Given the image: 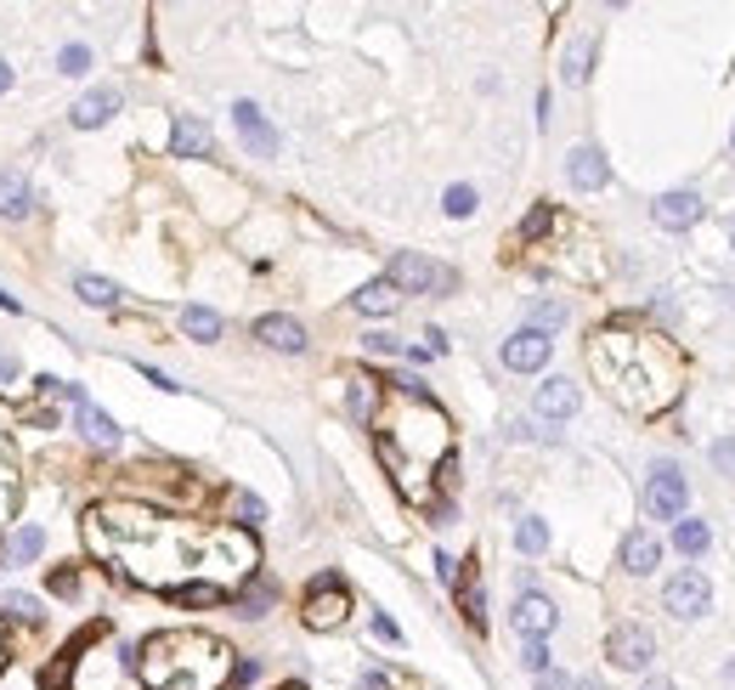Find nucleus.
Returning <instances> with one entry per match:
<instances>
[{"mask_svg":"<svg viewBox=\"0 0 735 690\" xmlns=\"http://www.w3.org/2000/svg\"><path fill=\"white\" fill-rule=\"evenodd\" d=\"M182 328H187L192 340H221V317H215L210 306H187V312H182Z\"/></svg>","mask_w":735,"mask_h":690,"instance_id":"nucleus-28","label":"nucleus"},{"mask_svg":"<svg viewBox=\"0 0 735 690\" xmlns=\"http://www.w3.org/2000/svg\"><path fill=\"white\" fill-rule=\"evenodd\" d=\"M549 356H555V340L538 335V328H515L504 340V369H515V374H538Z\"/></svg>","mask_w":735,"mask_h":690,"instance_id":"nucleus-11","label":"nucleus"},{"mask_svg":"<svg viewBox=\"0 0 735 690\" xmlns=\"http://www.w3.org/2000/svg\"><path fill=\"white\" fill-rule=\"evenodd\" d=\"M57 69L69 74V80H80V74L91 69V46H80V40H74V46H62V51H57Z\"/></svg>","mask_w":735,"mask_h":690,"instance_id":"nucleus-31","label":"nucleus"},{"mask_svg":"<svg viewBox=\"0 0 735 690\" xmlns=\"http://www.w3.org/2000/svg\"><path fill=\"white\" fill-rule=\"evenodd\" d=\"M560 323H565V306H560V301H538V306H532V323H526V328L549 335V328H560Z\"/></svg>","mask_w":735,"mask_h":690,"instance_id":"nucleus-33","label":"nucleus"},{"mask_svg":"<svg viewBox=\"0 0 735 690\" xmlns=\"http://www.w3.org/2000/svg\"><path fill=\"white\" fill-rule=\"evenodd\" d=\"M74 419H80V436H85L91 447H119V424H114L103 408H96V402H80Z\"/></svg>","mask_w":735,"mask_h":690,"instance_id":"nucleus-19","label":"nucleus"},{"mask_svg":"<svg viewBox=\"0 0 735 690\" xmlns=\"http://www.w3.org/2000/svg\"><path fill=\"white\" fill-rule=\"evenodd\" d=\"M7 611L23 617V622H35V617H40V600H35V595H18V588H12V595H7Z\"/></svg>","mask_w":735,"mask_h":690,"instance_id":"nucleus-38","label":"nucleus"},{"mask_svg":"<svg viewBox=\"0 0 735 690\" xmlns=\"http://www.w3.org/2000/svg\"><path fill=\"white\" fill-rule=\"evenodd\" d=\"M46 554V527H18L12 543H7V566H28Z\"/></svg>","mask_w":735,"mask_h":690,"instance_id":"nucleus-24","label":"nucleus"},{"mask_svg":"<svg viewBox=\"0 0 735 690\" xmlns=\"http://www.w3.org/2000/svg\"><path fill=\"white\" fill-rule=\"evenodd\" d=\"M130 668H137V679L148 690H221L238 663H232V651L215 634L171 629L130 651Z\"/></svg>","mask_w":735,"mask_h":690,"instance_id":"nucleus-3","label":"nucleus"},{"mask_svg":"<svg viewBox=\"0 0 735 690\" xmlns=\"http://www.w3.org/2000/svg\"><path fill=\"white\" fill-rule=\"evenodd\" d=\"M447 215H453V221L476 215V187H464V182H458V187H447Z\"/></svg>","mask_w":735,"mask_h":690,"instance_id":"nucleus-35","label":"nucleus"},{"mask_svg":"<svg viewBox=\"0 0 735 690\" xmlns=\"http://www.w3.org/2000/svg\"><path fill=\"white\" fill-rule=\"evenodd\" d=\"M730 238H735V226H730Z\"/></svg>","mask_w":735,"mask_h":690,"instance_id":"nucleus-52","label":"nucleus"},{"mask_svg":"<svg viewBox=\"0 0 735 690\" xmlns=\"http://www.w3.org/2000/svg\"><path fill=\"white\" fill-rule=\"evenodd\" d=\"M51 595L74 600V595H80V572H74V566H57V572H51Z\"/></svg>","mask_w":735,"mask_h":690,"instance_id":"nucleus-37","label":"nucleus"},{"mask_svg":"<svg viewBox=\"0 0 735 690\" xmlns=\"http://www.w3.org/2000/svg\"><path fill=\"white\" fill-rule=\"evenodd\" d=\"M662 606L674 611L679 622L708 617V611H713V583H708V572H696V566L674 572V577H667V588H662Z\"/></svg>","mask_w":735,"mask_h":690,"instance_id":"nucleus-7","label":"nucleus"},{"mask_svg":"<svg viewBox=\"0 0 735 690\" xmlns=\"http://www.w3.org/2000/svg\"><path fill=\"white\" fill-rule=\"evenodd\" d=\"M272 600H278V588L272 583H255L249 595L238 600V617H266V606H272Z\"/></svg>","mask_w":735,"mask_h":690,"instance_id":"nucleus-32","label":"nucleus"},{"mask_svg":"<svg viewBox=\"0 0 735 690\" xmlns=\"http://www.w3.org/2000/svg\"><path fill=\"white\" fill-rule=\"evenodd\" d=\"M351 306H357L362 317H390L396 306H402V294H396L390 278H374V283H362V289L351 294Z\"/></svg>","mask_w":735,"mask_h":690,"instance_id":"nucleus-18","label":"nucleus"},{"mask_svg":"<svg viewBox=\"0 0 735 690\" xmlns=\"http://www.w3.org/2000/svg\"><path fill=\"white\" fill-rule=\"evenodd\" d=\"M346 408H351V419H357V424H374V413H380V385L368 379V374H351Z\"/></svg>","mask_w":735,"mask_h":690,"instance_id":"nucleus-21","label":"nucleus"},{"mask_svg":"<svg viewBox=\"0 0 735 690\" xmlns=\"http://www.w3.org/2000/svg\"><path fill=\"white\" fill-rule=\"evenodd\" d=\"M35 210V192H28V182L18 171H0V215H28Z\"/></svg>","mask_w":735,"mask_h":690,"instance_id":"nucleus-23","label":"nucleus"},{"mask_svg":"<svg viewBox=\"0 0 735 690\" xmlns=\"http://www.w3.org/2000/svg\"><path fill=\"white\" fill-rule=\"evenodd\" d=\"M730 142H735V130H730Z\"/></svg>","mask_w":735,"mask_h":690,"instance_id":"nucleus-53","label":"nucleus"},{"mask_svg":"<svg viewBox=\"0 0 735 690\" xmlns=\"http://www.w3.org/2000/svg\"><path fill=\"white\" fill-rule=\"evenodd\" d=\"M396 397H402V390H396ZM380 458L396 476V487H402V499L424 504L430 499V470L447 458V413L430 397H402L396 402V419L380 431Z\"/></svg>","mask_w":735,"mask_h":690,"instance_id":"nucleus-2","label":"nucleus"},{"mask_svg":"<svg viewBox=\"0 0 735 690\" xmlns=\"http://www.w3.org/2000/svg\"><path fill=\"white\" fill-rule=\"evenodd\" d=\"M171 153H176V159H210V153H215L210 125L198 119V114H176V125H171Z\"/></svg>","mask_w":735,"mask_h":690,"instance_id":"nucleus-14","label":"nucleus"},{"mask_svg":"<svg viewBox=\"0 0 735 690\" xmlns=\"http://www.w3.org/2000/svg\"><path fill=\"white\" fill-rule=\"evenodd\" d=\"M283 690H306V685H283Z\"/></svg>","mask_w":735,"mask_h":690,"instance_id":"nucleus-51","label":"nucleus"},{"mask_svg":"<svg viewBox=\"0 0 735 690\" xmlns=\"http://www.w3.org/2000/svg\"><path fill=\"white\" fill-rule=\"evenodd\" d=\"M119 103H125V96H119L114 85H96L91 96H80V103L69 108V125H74V130H96V125H108V119L119 114Z\"/></svg>","mask_w":735,"mask_h":690,"instance_id":"nucleus-15","label":"nucleus"},{"mask_svg":"<svg viewBox=\"0 0 735 690\" xmlns=\"http://www.w3.org/2000/svg\"><path fill=\"white\" fill-rule=\"evenodd\" d=\"M708 543H713V527H708V521H674V549L679 554H708Z\"/></svg>","mask_w":735,"mask_h":690,"instance_id":"nucleus-27","label":"nucleus"},{"mask_svg":"<svg viewBox=\"0 0 735 690\" xmlns=\"http://www.w3.org/2000/svg\"><path fill=\"white\" fill-rule=\"evenodd\" d=\"M532 413L538 419H572L578 413V385L572 379H544L538 397H532Z\"/></svg>","mask_w":735,"mask_h":690,"instance_id":"nucleus-17","label":"nucleus"},{"mask_svg":"<svg viewBox=\"0 0 735 690\" xmlns=\"http://www.w3.org/2000/svg\"><path fill=\"white\" fill-rule=\"evenodd\" d=\"M346 617H351V588H346V577H334V572L312 577L306 606H300V622H306L312 634H328V629H340Z\"/></svg>","mask_w":735,"mask_h":690,"instance_id":"nucleus-4","label":"nucleus"},{"mask_svg":"<svg viewBox=\"0 0 735 690\" xmlns=\"http://www.w3.org/2000/svg\"><path fill=\"white\" fill-rule=\"evenodd\" d=\"M458 606H464V617H470V629L481 634L487 629V600H481V583H476V561H470V572L458 577Z\"/></svg>","mask_w":735,"mask_h":690,"instance_id":"nucleus-25","label":"nucleus"},{"mask_svg":"<svg viewBox=\"0 0 735 690\" xmlns=\"http://www.w3.org/2000/svg\"><path fill=\"white\" fill-rule=\"evenodd\" d=\"M12 424H18V408L0 397V447H7V431H12Z\"/></svg>","mask_w":735,"mask_h":690,"instance_id":"nucleus-43","label":"nucleus"},{"mask_svg":"<svg viewBox=\"0 0 735 690\" xmlns=\"http://www.w3.org/2000/svg\"><path fill=\"white\" fill-rule=\"evenodd\" d=\"M232 510H238L244 527H260V521H266V504L255 499V492H238V499H232Z\"/></svg>","mask_w":735,"mask_h":690,"instance_id":"nucleus-36","label":"nucleus"},{"mask_svg":"<svg viewBox=\"0 0 735 690\" xmlns=\"http://www.w3.org/2000/svg\"><path fill=\"white\" fill-rule=\"evenodd\" d=\"M645 690H679L674 679H645Z\"/></svg>","mask_w":735,"mask_h":690,"instance_id":"nucleus-47","label":"nucleus"},{"mask_svg":"<svg viewBox=\"0 0 735 690\" xmlns=\"http://www.w3.org/2000/svg\"><path fill=\"white\" fill-rule=\"evenodd\" d=\"M708 215V204H701V192H690V187H679V192H662V199L651 204V221L656 226H667V233H690V226Z\"/></svg>","mask_w":735,"mask_h":690,"instance_id":"nucleus-10","label":"nucleus"},{"mask_svg":"<svg viewBox=\"0 0 735 690\" xmlns=\"http://www.w3.org/2000/svg\"><path fill=\"white\" fill-rule=\"evenodd\" d=\"M606 663L622 668V674H645V668L656 663L651 629H640V622H617V629L606 634Z\"/></svg>","mask_w":735,"mask_h":690,"instance_id":"nucleus-8","label":"nucleus"},{"mask_svg":"<svg viewBox=\"0 0 735 690\" xmlns=\"http://www.w3.org/2000/svg\"><path fill=\"white\" fill-rule=\"evenodd\" d=\"M0 674H7V622H0Z\"/></svg>","mask_w":735,"mask_h":690,"instance_id":"nucleus-48","label":"nucleus"},{"mask_svg":"<svg viewBox=\"0 0 735 690\" xmlns=\"http://www.w3.org/2000/svg\"><path fill=\"white\" fill-rule=\"evenodd\" d=\"M521 668L526 674H549V645L544 640H521Z\"/></svg>","mask_w":735,"mask_h":690,"instance_id":"nucleus-34","label":"nucleus"},{"mask_svg":"<svg viewBox=\"0 0 735 690\" xmlns=\"http://www.w3.org/2000/svg\"><path fill=\"white\" fill-rule=\"evenodd\" d=\"M510 617H515V634H521V640H549V634H555V622H560L555 600H549V595H538V588H521Z\"/></svg>","mask_w":735,"mask_h":690,"instance_id":"nucleus-9","label":"nucleus"},{"mask_svg":"<svg viewBox=\"0 0 735 690\" xmlns=\"http://www.w3.org/2000/svg\"><path fill=\"white\" fill-rule=\"evenodd\" d=\"M713 465L735 476V436H724V442H713Z\"/></svg>","mask_w":735,"mask_h":690,"instance_id":"nucleus-40","label":"nucleus"},{"mask_svg":"<svg viewBox=\"0 0 735 690\" xmlns=\"http://www.w3.org/2000/svg\"><path fill=\"white\" fill-rule=\"evenodd\" d=\"M74 289H80V301L96 306V312H114V306H119V289H114L108 278H96V272H80Z\"/></svg>","mask_w":735,"mask_h":690,"instance_id":"nucleus-26","label":"nucleus"},{"mask_svg":"<svg viewBox=\"0 0 735 690\" xmlns=\"http://www.w3.org/2000/svg\"><path fill=\"white\" fill-rule=\"evenodd\" d=\"M137 374H142V379H148V385H159V390H182V385H176V379H171V374H159V369H153V363H137Z\"/></svg>","mask_w":735,"mask_h":690,"instance_id":"nucleus-41","label":"nucleus"},{"mask_svg":"<svg viewBox=\"0 0 735 690\" xmlns=\"http://www.w3.org/2000/svg\"><path fill=\"white\" fill-rule=\"evenodd\" d=\"M0 521H7V515H0Z\"/></svg>","mask_w":735,"mask_h":690,"instance_id":"nucleus-54","label":"nucleus"},{"mask_svg":"<svg viewBox=\"0 0 735 690\" xmlns=\"http://www.w3.org/2000/svg\"><path fill=\"white\" fill-rule=\"evenodd\" d=\"M164 600H171V606H221L226 588L221 583H171V588H164Z\"/></svg>","mask_w":735,"mask_h":690,"instance_id":"nucleus-22","label":"nucleus"},{"mask_svg":"<svg viewBox=\"0 0 735 690\" xmlns=\"http://www.w3.org/2000/svg\"><path fill=\"white\" fill-rule=\"evenodd\" d=\"M0 379H18V356L12 351H0Z\"/></svg>","mask_w":735,"mask_h":690,"instance_id":"nucleus-46","label":"nucleus"},{"mask_svg":"<svg viewBox=\"0 0 735 690\" xmlns=\"http://www.w3.org/2000/svg\"><path fill=\"white\" fill-rule=\"evenodd\" d=\"M362 346H368V351H374V356H402V340H390V335H380V328H374V335H362Z\"/></svg>","mask_w":735,"mask_h":690,"instance_id":"nucleus-39","label":"nucleus"},{"mask_svg":"<svg viewBox=\"0 0 735 690\" xmlns=\"http://www.w3.org/2000/svg\"><path fill=\"white\" fill-rule=\"evenodd\" d=\"M255 340L272 346V351L300 356V351H306V328H300L294 317H283V312H272V317H255Z\"/></svg>","mask_w":735,"mask_h":690,"instance_id":"nucleus-16","label":"nucleus"},{"mask_svg":"<svg viewBox=\"0 0 735 690\" xmlns=\"http://www.w3.org/2000/svg\"><path fill=\"white\" fill-rule=\"evenodd\" d=\"M0 91H12V69H0Z\"/></svg>","mask_w":735,"mask_h":690,"instance_id":"nucleus-50","label":"nucleus"},{"mask_svg":"<svg viewBox=\"0 0 735 690\" xmlns=\"http://www.w3.org/2000/svg\"><path fill=\"white\" fill-rule=\"evenodd\" d=\"M374 634H380V640H390V645H402V629H396L390 617H374Z\"/></svg>","mask_w":735,"mask_h":690,"instance_id":"nucleus-42","label":"nucleus"},{"mask_svg":"<svg viewBox=\"0 0 735 690\" xmlns=\"http://www.w3.org/2000/svg\"><path fill=\"white\" fill-rule=\"evenodd\" d=\"M690 504V481L679 476V465H651L645 476V515L651 521H685Z\"/></svg>","mask_w":735,"mask_h":690,"instance_id":"nucleus-6","label":"nucleus"},{"mask_svg":"<svg viewBox=\"0 0 735 690\" xmlns=\"http://www.w3.org/2000/svg\"><path fill=\"white\" fill-rule=\"evenodd\" d=\"M588 363L599 385L611 390V402L628 413H662L679 397V356L667 351V340L628 335V328H599L588 346Z\"/></svg>","mask_w":735,"mask_h":690,"instance_id":"nucleus-1","label":"nucleus"},{"mask_svg":"<svg viewBox=\"0 0 735 690\" xmlns=\"http://www.w3.org/2000/svg\"><path fill=\"white\" fill-rule=\"evenodd\" d=\"M656 561H662V543H656L651 533H628V538H622V566H628L633 577L656 572Z\"/></svg>","mask_w":735,"mask_h":690,"instance_id":"nucleus-20","label":"nucleus"},{"mask_svg":"<svg viewBox=\"0 0 735 690\" xmlns=\"http://www.w3.org/2000/svg\"><path fill=\"white\" fill-rule=\"evenodd\" d=\"M385 278L396 283V294H447V289L458 283L453 267H436V260H424V255H413V249L396 255Z\"/></svg>","mask_w":735,"mask_h":690,"instance_id":"nucleus-5","label":"nucleus"},{"mask_svg":"<svg viewBox=\"0 0 735 690\" xmlns=\"http://www.w3.org/2000/svg\"><path fill=\"white\" fill-rule=\"evenodd\" d=\"M572 690H599V679H578V685H572Z\"/></svg>","mask_w":735,"mask_h":690,"instance_id":"nucleus-49","label":"nucleus"},{"mask_svg":"<svg viewBox=\"0 0 735 690\" xmlns=\"http://www.w3.org/2000/svg\"><path fill=\"white\" fill-rule=\"evenodd\" d=\"M362 690H390V674H380V668H368V674H362Z\"/></svg>","mask_w":735,"mask_h":690,"instance_id":"nucleus-44","label":"nucleus"},{"mask_svg":"<svg viewBox=\"0 0 735 690\" xmlns=\"http://www.w3.org/2000/svg\"><path fill=\"white\" fill-rule=\"evenodd\" d=\"M515 549H521V554H544V549H549V527H544L538 515H526L521 527H515Z\"/></svg>","mask_w":735,"mask_h":690,"instance_id":"nucleus-29","label":"nucleus"},{"mask_svg":"<svg viewBox=\"0 0 735 690\" xmlns=\"http://www.w3.org/2000/svg\"><path fill=\"white\" fill-rule=\"evenodd\" d=\"M565 182H572L578 192H599V187L611 182V164H606V153H599L594 142L572 148V153H565Z\"/></svg>","mask_w":735,"mask_h":690,"instance_id":"nucleus-12","label":"nucleus"},{"mask_svg":"<svg viewBox=\"0 0 735 690\" xmlns=\"http://www.w3.org/2000/svg\"><path fill=\"white\" fill-rule=\"evenodd\" d=\"M588 62H594V40L583 35L572 51H565V69H560V74H565V85H583V80H588Z\"/></svg>","mask_w":735,"mask_h":690,"instance_id":"nucleus-30","label":"nucleus"},{"mask_svg":"<svg viewBox=\"0 0 735 690\" xmlns=\"http://www.w3.org/2000/svg\"><path fill=\"white\" fill-rule=\"evenodd\" d=\"M538 690H572V679L565 674H538Z\"/></svg>","mask_w":735,"mask_h":690,"instance_id":"nucleus-45","label":"nucleus"},{"mask_svg":"<svg viewBox=\"0 0 735 690\" xmlns=\"http://www.w3.org/2000/svg\"><path fill=\"white\" fill-rule=\"evenodd\" d=\"M232 125H238V137H244V148L255 159H272L278 153V130H272V119H266L255 103H232Z\"/></svg>","mask_w":735,"mask_h":690,"instance_id":"nucleus-13","label":"nucleus"}]
</instances>
